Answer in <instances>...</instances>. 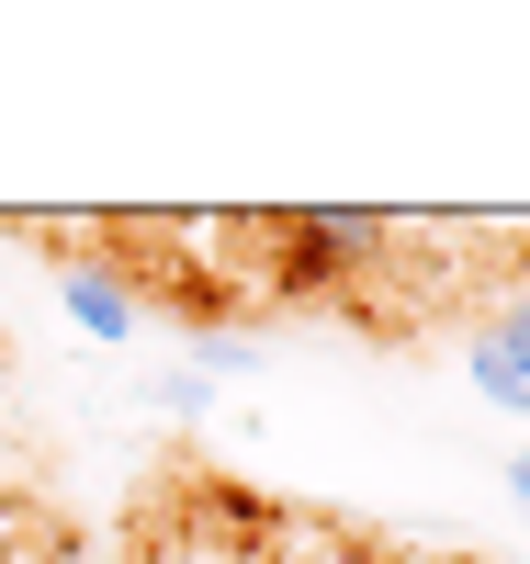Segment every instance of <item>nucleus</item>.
Here are the masks:
<instances>
[{"label":"nucleus","mask_w":530,"mask_h":564,"mask_svg":"<svg viewBox=\"0 0 530 564\" xmlns=\"http://www.w3.org/2000/svg\"><path fill=\"white\" fill-rule=\"evenodd\" d=\"M383 249H396V226H383V215H350V204H327V215H294V226H282V282L383 271Z\"/></svg>","instance_id":"1"},{"label":"nucleus","mask_w":530,"mask_h":564,"mask_svg":"<svg viewBox=\"0 0 530 564\" xmlns=\"http://www.w3.org/2000/svg\"><path fill=\"white\" fill-rule=\"evenodd\" d=\"M463 372H474V395H486L497 417H530V305L474 316L463 327Z\"/></svg>","instance_id":"2"},{"label":"nucleus","mask_w":530,"mask_h":564,"mask_svg":"<svg viewBox=\"0 0 530 564\" xmlns=\"http://www.w3.org/2000/svg\"><path fill=\"white\" fill-rule=\"evenodd\" d=\"M57 305H68V316L90 327V339H113V350L136 339V327H148L136 282H125V271H102V260H68V271H57Z\"/></svg>","instance_id":"3"},{"label":"nucleus","mask_w":530,"mask_h":564,"mask_svg":"<svg viewBox=\"0 0 530 564\" xmlns=\"http://www.w3.org/2000/svg\"><path fill=\"white\" fill-rule=\"evenodd\" d=\"M204 395H215L204 372H170V384H159V406H170V417H204Z\"/></svg>","instance_id":"4"},{"label":"nucleus","mask_w":530,"mask_h":564,"mask_svg":"<svg viewBox=\"0 0 530 564\" xmlns=\"http://www.w3.org/2000/svg\"><path fill=\"white\" fill-rule=\"evenodd\" d=\"M508 497H519V508H530V452H508Z\"/></svg>","instance_id":"5"}]
</instances>
